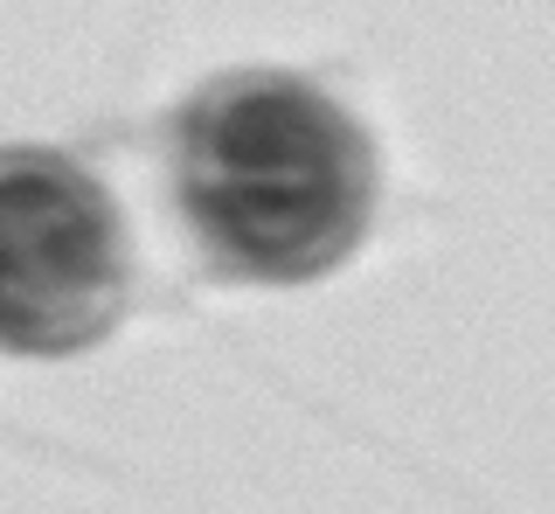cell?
I'll return each instance as SVG.
<instances>
[{
  "label": "cell",
  "instance_id": "6da1fadb",
  "mask_svg": "<svg viewBox=\"0 0 555 514\" xmlns=\"http://www.w3.org/2000/svg\"><path fill=\"white\" fill-rule=\"evenodd\" d=\"M181 202L222 265L264 285H299L361 244L375 153L312 83L230 77L208 83L181 118Z\"/></svg>",
  "mask_w": 555,
  "mask_h": 514
},
{
  "label": "cell",
  "instance_id": "7a4b0ae2",
  "mask_svg": "<svg viewBox=\"0 0 555 514\" xmlns=\"http://www.w3.org/2000/svg\"><path fill=\"white\" fill-rule=\"evenodd\" d=\"M126 313V236L91 167L0 146V348L69 355Z\"/></svg>",
  "mask_w": 555,
  "mask_h": 514
}]
</instances>
